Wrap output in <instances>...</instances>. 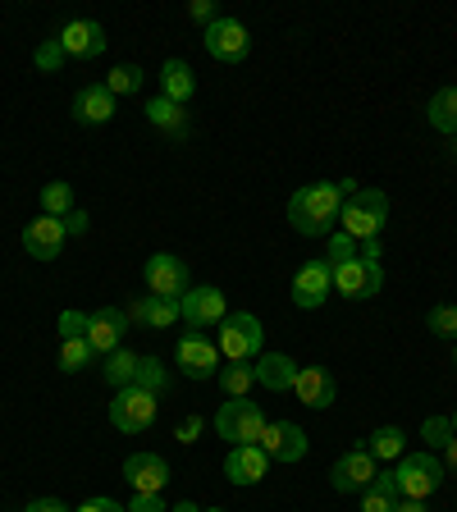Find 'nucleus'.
<instances>
[{"label":"nucleus","instance_id":"f257e3e1","mask_svg":"<svg viewBox=\"0 0 457 512\" xmlns=\"http://www.w3.org/2000/svg\"><path fill=\"white\" fill-rule=\"evenodd\" d=\"M339 211H343L339 183H307V188H298L293 197H288V224H293L302 238L330 234L334 220H339Z\"/></svg>","mask_w":457,"mask_h":512},{"label":"nucleus","instance_id":"f03ea898","mask_svg":"<svg viewBox=\"0 0 457 512\" xmlns=\"http://www.w3.org/2000/svg\"><path fill=\"white\" fill-rule=\"evenodd\" d=\"M384 220H389V197L380 188H357L352 197H343V211H339V224L343 234L366 243V238H380Z\"/></svg>","mask_w":457,"mask_h":512},{"label":"nucleus","instance_id":"7ed1b4c3","mask_svg":"<svg viewBox=\"0 0 457 512\" xmlns=\"http://www.w3.org/2000/svg\"><path fill=\"white\" fill-rule=\"evenodd\" d=\"M266 412L252 403V398H224L220 412H215V435L229 439V444H261L266 435Z\"/></svg>","mask_w":457,"mask_h":512},{"label":"nucleus","instance_id":"20e7f679","mask_svg":"<svg viewBox=\"0 0 457 512\" xmlns=\"http://www.w3.org/2000/svg\"><path fill=\"white\" fill-rule=\"evenodd\" d=\"M261 343H266V330H261V320L252 311H229L220 320V357L229 362H256L261 357Z\"/></svg>","mask_w":457,"mask_h":512},{"label":"nucleus","instance_id":"39448f33","mask_svg":"<svg viewBox=\"0 0 457 512\" xmlns=\"http://www.w3.org/2000/svg\"><path fill=\"white\" fill-rule=\"evenodd\" d=\"M444 462L435 458V453H403L398 458V467H394V480H398V494L403 499H421L426 503L430 494L444 485Z\"/></svg>","mask_w":457,"mask_h":512},{"label":"nucleus","instance_id":"423d86ee","mask_svg":"<svg viewBox=\"0 0 457 512\" xmlns=\"http://www.w3.org/2000/svg\"><path fill=\"white\" fill-rule=\"evenodd\" d=\"M156 394L138 389V384H128V389H115V403H110V426L124 430V435H142V430L156 426Z\"/></svg>","mask_w":457,"mask_h":512},{"label":"nucleus","instance_id":"0eeeda50","mask_svg":"<svg viewBox=\"0 0 457 512\" xmlns=\"http://www.w3.org/2000/svg\"><path fill=\"white\" fill-rule=\"evenodd\" d=\"M206 55L211 60H220V64H243L247 60V51H252V37H247V23H238V19H229V14H220V19L206 28Z\"/></svg>","mask_w":457,"mask_h":512},{"label":"nucleus","instance_id":"6e6552de","mask_svg":"<svg viewBox=\"0 0 457 512\" xmlns=\"http://www.w3.org/2000/svg\"><path fill=\"white\" fill-rule=\"evenodd\" d=\"M142 279H147L151 298H174V302H179L183 293H188V288H192L188 266H183L179 256H170V252H156V256H147V266H142Z\"/></svg>","mask_w":457,"mask_h":512},{"label":"nucleus","instance_id":"1a4fd4ad","mask_svg":"<svg viewBox=\"0 0 457 512\" xmlns=\"http://www.w3.org/2000/svg\"><path fill=\"white\" fill-rule=\"evenodd\" d=\"M174 362H179V371L188 375V380H215L220 375V348H215L206 334H183L179 339V348H174Z\"/></svg>","mask_w":457,"mask_h":512},{"label":"nucleus","instance_id":"9d476101","mask_svg":"<svg viewBox=\"0 0 457 512\" xmlns=\"http://www.w3.org/2000/svg\"><path fill=\"white\" fill-rule=\"evenodd\" d=\"M179 311H183V320H188L197 334H202V330H220V320L229 316V307H224V293L215 284L188 288V293L179 298Z\"/></svg>","mask_w":457,"mask_h":512},{"label":"nucleus","instance_id":"9b49d317","mask_svg":"<svg viewBox=\"0 0 457 512\" xmlns=\"http://www.w3.org/2000/svg\"><path fill=\"white\" fill-rule=\"evenodd\" d=\"M384 288V270L380 266H371V261H348V266H334V293L339 298H348V302H366V298H375Z\"/></svg>","mask_w":457,"mask_h":512},{"label":"nucleus","instance_id":"f8f14e48","mask_svg":"<svg viewBox=\"0 0 457 512\" xmlns=\"http://www.w3.org/2000/svg\"><path fill=\"white\" fill-rule=\"evenodd\" d=\"M330 293H334V266L330 261H307V266L293 275V302H298L302 311L325 307Z\"/></svg>","mask_w":457,"mask_h":512},{"label":"nucleus","instance_id":"ddd939ff","mask_svg":"<svg viewBox=\"0 0 457 512\" xmlns=\"http://www.w3.org/2000/svg\"><path fill=\"white\" fill-rule=\"evenodd\" d=\"M124 480L133 485V494H160L170 485V462L160 458V453H128Z\"/></svg>","mask_w":457,"mask_h":512},{"label":"nucleus","instance_id":"4468645a","mask_svg":"<svg viewBox=\"0 0 457 512\" xmlns=\"http://www.w3.org/2000/svg\"><path fill=\"white\" fill-rule=\"evenodd\" d=\"M106 28L96 19H69L60 28V46L64 55H74V60H96V55H106Z\"/></svg>","mask_w":457,"mask_h":512},{"label":"nucleus","instance_id":"2eb2a0df","mask_svg":"<svg viewBox=\"0 0 457 512\" xmlns=\"http://www.w3.org/2000/svg\"><path fill=\"white\" fill-rule=\"evenodd\" d=\"M371 480H375V458L366 453V448H348L330 471V485L339 494H357V490H366Z\"/></svg>","mask_w":457,"mask_h":512},{"label":"nucleus","instance_id":"dca6fc26","mask_svg":"<svg viewBox=\"0 0 457 512\" xmlns=\"http://www.w3.org/2000/svg\"><path fill=\"white\" fill-rule=\"evenodd\" d=\"M23 252L37 256V261H55L64 252V224L55 215H37V220L23 224Z\"/></svg>","mask_w":457,"mask_h":512},{"label":"nucleus","instance_id":"f3484780","mask_svg":"<svg viewBox=\"0 0 457 512\" xmlns=\"http://www.w3.org/2000/svg\"><path fill=\"white\" fill-rule=\"evenodd\" d=\"M261 448H266L270 462H302L307 458V435L293 421H270L266 435H261Z\"/></svg>","mask_w":457,"mask_h":512},{"label":"nucleus","instance_id":"a211bd4d","mask_svg":"<svg viewBox=\"0 0 457 512\" xmlns=\"http://www.w3.org/2000/svg\"><path fill=\"white\" fill-rule=\"evenodd\" d=\"M270 471V458L261 444H238L229 448V458H224V476H229V485H256V480H266Z\"/></svg>","mask_w":457,"mask_h":512},{"label":"nucleus","instance_id":"6ab92c4d","mask_svg":"<svg viewBox=\"0 0 457 512\" xmlns=\"http://www.w3.org/2000/svg\"><path fill=\"white\" fill-rule=\"evenodd\" d=\"M293 394H298V403L325 412V407H334V398H339V384H334V375L325 371V366H298Z\"/></svg>","mask_w":457,"mask_h":512},{"label":"nucleus","instance_id":"aec40b11","mask_svg":"<svg viewBox=\"0 0 457 512\" xmlns=\"http://www.w3.org/2000/svg\"><path fill=\"white\" fill-rule=\"evenodd\" d=\"M124 330H128V311L101 307V311H92V320H87V343L106 357V352L124 348Z\"/></svg>","mask_w":457,"mask_h":512},{"label":"nucleus","instance_id":"412c9836","mask_svg":"<svg viewBox=\"0 0 457 512\" xmlns=\"http://www.w3.org/2000/svg\"><path fill=\"white\" fill-rule=\"evenodd\" d=\"M256 384H266L270 394H293V380H298V362L288 352H261L252 362Z\"/></svg>","mask_w":457,"mask_h":512},{"label":"nucleus","instance_id":"4be33fe9","mask_svg":"<svg viewBox=\"0 0 457 512\" xmlns=\"http://www.w3.org/2000/svg\"><path fill=\"white\" fill-rule=\"evenodd\" d=\"M74 119L78 124H110L115 119V96L106 92V83H87L74 96Z\"/></svg>","mask_w":457,"mask_h":512},{"label":"nucleus","instance_id":"5701e85b","mask_svg":"<svg viewBox=\"0 0 457 512\" xmlns=\"http://www.w3.org/2000/svg\"><path fill=\"white\" fill-rule=\"evenodd\" d=\"M128 320H138V325H147V330H170V325H179L183 320V311H179V302L174 298H142V302H133L128 307Z\"/></svg>","mask_w":457,"mask_h":512},{"label":"nucleus","instance_id":"b1692460","mask_svg":"<svg viewBox=\"0 0 457 512\" xmlns=\"http://www.w3.org/2000/svg\"><path fill=\"white\" fill-rule=\"evenodd\" d=\"M142 115H147V124H156L160 133H170L174 142L188 138V110L174 106V101H165V96H151L147 106H142Z\"/></svg>","mask_w":457,"mask_h":512},{"label":"nucleus","instance_id":"393cba45","mask_svg":"<svg viewBox=\"0 0 457 512\" xmlns=\"http://www.w3.org/2000/svg\"><path fill=\"white\" fill-rule=\"evenodd\" d=\"M192 92H197V78H192L188 64H183V60H165V64H160V96H165V101L188 106Z\"/></svg>","mask_w":457,"mask_h":512},{"label":"nucleus","instance_id":"a878e982","mask_svg":"<svg viewBox=\"0 0 457 512\" xmlns=\"http://www.w3.org/2000/svg\"><path fill=\"white\" fill-rule=\"evenodd\" d=\"M398 480L394 471H375V480L366 485V499H362V512H394L398 508Z\"/></svg>","mask_w":457,"mask_h":512},{"label":"nucleus","instance_id":"bb28decb","mask_svg":"<svg viewBox=\"0 0 457 512\" xmlns=\"http://www.w3.org/2000/svg\"><path fill=\"white\" fill-rule=\"evenodd\" d=\"M426 115H430V124H435L439 133H453L457 138V87H439V92L430 96Z\"/></svg>","mask_w":457,"mask_h":512},{"label":"nucleus","instance_id":"cd10ccee","mask_svg":"<svg viewBox=\"0 0 457 512\" xmlns=\"http://www.w3.org/2000/svg\"><path fill=\"white\" fill-rule=\"evenodd\" d=\"M101 375H106V384H115V389H128V384L138 380V352H128V348L106 352V366H101Z\"/></svg>","mask_w":457,"mask_h":512},{"label":"nucleus","instance_id":"c85d7f7f","mask_svg":"<svg viewBox=\"0 0 457 512\" xmlns=\"http://www.w3.org/2000/svg\"><path fill=\"white\" fill-rule=\"evenodd\" d=\"M366 453H371L375 462H398L407 453V435L398 426H380L371 435V444H366Z\"/></svg>","mask_w":457,"mask_h":512},{"label":"nucleus","instance_id":"c756f323","mask_svg":"<svg viewBox=\"0 0 457 512\" xmlns=\"http://www.w3.org/2000/svg\"><path fill=\"white\" fill-rule=\"evenodd\" d=\"M220 389H224V398H247L252 394V384H256V371H252V362H229V366H220Z\"/></svg>","mask_w":457,"mask_h":512},{"label":"nucleus","instance_id":"7c9ffc66","mask_svg":"<svg viewBox=\"0 0 457 512\" xmlns=\"http://www.w3.org/2000/svg\"><path fill=\"white\" fill-rule=\"evenodd\" d=\"M142 78L147 74H142L138 64H115V69L106 74V92L115 96V101L119 96H133V92H142Z\"/></svg>","mask_w":457,"mask_h":512},{"label":"nucleus","instance_id":"2f4dec72","mask_svg":"<svg viewBox=\"0 0 457 512\" xmlns=\"http://www.w3.org/2000/svg\"><path fill=\"white\" fill-rule=\"evenodd\" d=\"M138 389H147V394H165V389H170V371H165V362H160V357H138Z\"/></svg>","mask_w":457,"mask_h":512},{"label":"nucleus","instance_id":"473e14b6","mask_svg":"<svg viewBox=\"0 0 457 512\" xmlns=\"http://www.w3.org/2000/svg\"><path fill=\"white\" fill-rule=\"evenodd\" d=\"M92 357H96V348L87 339H64V348H60V371L64 375H78L83 366H92Z\"/></svg>","mask_w":457,"mask_h":512},{"label":"nucleus","instance_id":"72a5a7b5","mask_svg":"<svg viewBox=\"0 0 457 512\" xmlns=\"http://www.w3.org/2000/svg\"><path fill=\"white\" fill-rule=\"evenodd\" d=\"M69 211H74V188H69V183H46L42 188V215L64 220Z\"/></svg>","mask_w":457,"mask_h":512},{"label":"nucleus","instance_id":"f704fd0d","mask_svg":"<svg viewBox=\"0 0 457 512\" xmlns=\"http://www.w3.org/2000/svg\"><path fill=\"white\" fill-rule=\"evenodd\" d=\"M426 330L430 334H435V339H453L457 343V307H453V302H444V307H435V311H430V316H426Z\"/></svg>","mask_w":457,"mask_h":512},{"label":"nucleus","instance_id":"c9c22d12","mask_svg":"<svg viewBox=\"0 0 457 512\" xmlns=\"http://www.w3.org/2000/svg\"><path fill=\"white\" fill-rule=\"evenodd\" d=\"M64 60H69V55H64L60 37H46V42L32 51V64H37L42 74H55V69H64Z\"/></svg>","mask_w":457,"mask_h":512},{"label":"nucleus","instance_id":"e433bc0d","mask_svg":"<svg viewBox=\"0 0 457 512\" xmlns=\"http://www.w3.org/2000/svg\"><path fill=\"white\" fill-rule=\"evenodd\" d=\"M421 439H426L430 448H444L448 439H453V416H426V421H421Z\"/></svg>","mask_w":457,"mask_h":512},{"label":"nucleus","instance_id":"4c0bfd02","mask_svg":"<svg viewBox=\"0 0 457 512\" xmlns=\"http://www.w3.org/2000/svg\"><path fill=\"white\" fill-rule=\"evenodd\" d=\"M325 261H330V266H348V261H357V238H348L343 229L330 234V252H325Z\"/></svg>","mask_w":457,"mask_h":512},{"label":"nucleus","instance_id":"58836bf2","mask_svg":"<svg viewBox=\"0 0 457 512\" xmlns=\"http://www.w3.org/2000/svg\"><path fill=\"white\" fill-rule=\"evenodd\" d=\"M87 320L92 316H83V311H64L60 316V339H87Z\"/></svg>","mask_w":457,"mask_h":512},{"label":"nucleus","instance_id":"ea45409f","mask_svg":"<svg viewBox=\"0 0 457 512\" xmlns=\"http://www.w3.org/2000/svg\"><path fill=\"white\" fill-rule=\"evenodd\" d=\"M202 430H206V421L192 412V416H183L179 426H174V439H179V444H197V439H202Z\"/></svg>","mask_w":457,"mask_h":512},{"label":"nucleus","instance_id":"a19ab883","mask_svg":"<svg viewBox=\"0 0 457 512\" xmlns=\"http://www.w3.org/2000/svg\"><path fill=\"white\" fill-rule=\"evenodd\" d=\"M124 508H128V512H170V503L160 499V494H133Z\"/></svg>","mask_w":457,"mask_h":512},{"label":"nucleus","instance_id":"79ce46f5","mask_svg":"<svg viewBox=\"0 0 457 512\" xmlns=\"http://www.w3.org/2000/svg\"><path fill=\"white\" fill-rule=\"evenodd\" d=\"M60 224H64V238H74V234L83 238V234H87V224H92V220H87V211H83V206H74V211L64 215Z\"/></svg>","mask_w":457,"mask_h":512},{"label":"nucleus","instance_id":"37998d69","mask_svg":"<svg viewBox=\"0 0 457 512\" xmlns=\"http://www.w3.org/2000/svg\"><path fill=\"white\" fill-rule=\"evenodd\" d=\"M188 19H192V23H202V28H211V23L220 19V14H215L211 0H192V5H188Z\"/></svg>","mask_w":457,"mask_h":512},{"label":"nucleus","instance_id":"c03bdc74","mask_svg":"<svg viewBox=\"0 0 457 512\" xmlns=\"http://www.w3.org/2000/svg\"><path fill=\"white\" fill-rule=\"evenodd\" d=\"M78 512H128V508L124 503H115V499H87Z\"/></svg>","mask_w":457,"mask_h":512},{"label":"nucleus","instance_id":"a18cd8bd","mask_svg":"<svg viewBox=\"0 0 457 512\" xmlns=\"http://www.w3.org/2000/svg\"><path fill=\"white\" fill-rule=\"evenodd\" d=\"M357 256H362V261H371V266H380V238H366V243H357Z\"/></svg>","mask_w":457,"mask_h":512},{"label":"nucleus","instance_id":"49530a36","mask_svg":"<svg viewBox=\"0 0 457 512\" xmlns=\"http://www.w3.org/2000/svg\"><path fill=\"white\" fill-rule=\"evenodd\" d=\"M439 462H444V471H448V476H457V435L444 444V458H439Z\"/></svg>","mask_w":457,"mask_h":512},{"label":"nucleus","instance_id":"de8ad7c7","mask_svg":"<svg viewBox=\"0 0 457 512\" xmlns=\"http://www.w3.org/2000/svg\"><path fill=\"white\" fill-rule=\"evenodd\" d=\"M23 512H69V508H64L60 499H32V503H28V508H23Z\"/></svg>","mask_w":457,"mask_h":512},{"label":"nucleus","instance_id":"09e8293b","mask_svg":"<svg viewBox=\"0 0 457 512\" xmlns=\"http://www.w3.org/2000/svg\"><path fill=\"white\" fill-rule=\"evenodd\" d=\"M394 512H435V508H426L421 499H398V508Z\"/></svg>","mask_w":457,"mask_h":512},{"label":"nucleus","instance_id":"8fccbe9b","mask_svg":"<svg viewBox=\"0 0 457 512\" xmlns=\"http://www.w3.org/2000/svg\"><path fill=\"white\" fill-rule=\"evenodd\" d=\"M170 512H202V508H197V503H192V499H188V503H174V508H170Z\"/></svg>","mask_w":457,"mask_h":512},{"label":"nucleus","instance_id":"3c124183","mask_svg":"<svg viewBox=\"0 0 457 512\" xmlns=\"http://www.w3.org/2000/svg\"><path fill=\"white\" fill-rule=\"evenodd\" d=\"M453 435H457V412H453Z\"/></svg>","mask_w":457,"mask_h":512},{"label":"nucleus","instance_id":"603ef678","mask_svg":"<svg viewBox=\"0 0 457 512\" xmlns=\"http://www.w3.org/2000/svg\"><path fill=\"white\" fill-rule=\"evenodd\" d=\"M453 366H457V343H453Z\"/></svg>","mask_w":457,"mask_h":512},{"label":"nucleus","instance_id":"864d4df0","mask_svg":"<svg viewBox=\"0 0 457 512\" xmlns=\"http://www.w3.org/2000/svg\"><path fill=\"white\" fill-rule=\"evenodd\" d=\"M202 512H224V508H202Z\"/></svg>","mask_w":457,"mask_h":512}]
</instances>
